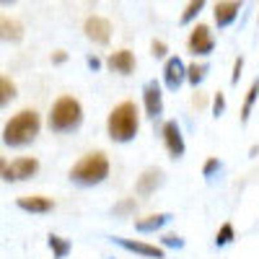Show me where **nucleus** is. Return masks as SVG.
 Instances as JSON below:
<instances>
[{"label":"nucleus","mask_w":259,"mask_h":259,"mask_svg":"<svg viewBox=\"0 0 259 259\" xmlns=\"http://www.w3.org/2000/svg\"><path fill=\"white\" fill-rule=\"evenodd\" d=\"M207 73H210V65H197V62H194V65H187V80L194 85V89H197V85L207 78Z\"/></svg>","instance_id":"21"},{"label":"nucleus","mask_w":259,"mask_h":259,"mask_svg":"<svg viewBox=\"0 0 259 259\" xmlns=\"http://www.w3.org/2000/svg\"><path fill=\"white\" fill-rule=\"evenodd\" d=\"M171 221H174V215H171V212H153V215H148V218L135 221V231H140V233H156L163 226H168Z\"/></svg>","instance_id":"16"},{"label":"nucleus","mask_w":259,"mask_h":259,"mask_svg":"<svg viewBox=\"0 0 259 259\" xmlns=\"http://www.w3.org/2000/svg\"><path fill=\"white\" fill-rule=\"evenodd\" d=\"M140 130V112L135 101H122L109 112V119H106V133L114 143H130L135 140Z\"/></svg>","instance_id":"1"},{"label":"nucleus","mask_w":259,"mask_h":259,"mask_svg":"<svg viewBox=\"0 0 259 259\" xmlns=\"http://www.w3.org/2000/svg\"><path fill=\"white\" fill-rule=\"evenodd\" d=\"M39 130H41L39 114L34 109H24V112H18L16 117H11L6 122V127H3V143L8 148H24V145L36 140Z\"/></svg>","instance_id":"2"},{"label":"nucleus","mask_w":259,"mask_h":259,"mask_svg":"<svg viewBox=\"0 0 259 259\" xmlns=\"http://www.w3.org/2000/svg\"><path fill=\"white\" fill-rule=\"evenodd\" d=\"M109 177V158L101 150L85 153L73 168H70V179L80 187H96Z\"/></svg>","instance_id":"3"},{"label":"nucleus","mask_w":259,"mask_h":259,"mask_svg":"<svg viewBox=\"0 0 259 259\" xmlns=\"http://www.w3.org/2000/svg\"><path fill=\"white\" fill-rule=\"evenodd\" d=\"M135 65H138V60L130 50H117V52L109 55V60H106V68L112 73H119V75H130L135 70Z\"/></svg>","instance_id":"14"},{"label":"nucleus","mask_w":259,"mask_h":259,"mask_svg":"<svg viewBox=\"0 0 259 259\" xmlns=\"http://www.w3.org/2000/svg\"><path fill=\"white\" fill-rule=\"evenodd\" d=\"M65 60H68V55H65V52H62V50H60V52H55V55H52V62H55V65H62V62H65Z\"/></svg>","instance_id":"31"},{"label":"nucleus","mask_w":259,"mask_h":259,"mask_svg":"<svg viewBox=\"0 0 259 259\" xmlns=\"http://www.w3.org/2000/svg\"><path fill=\"white\" fill-rule=\"evenodd\" d=\"M117 246H122L124 251H133V254H140L145 259H163L166 251L163 246H156V244H148V241H133V239H122V236H114L112 239Z\"/></svg>","instance_id":"10"},{"label":"nucleus","mask_w":259,"mask_h":259,"mask_svg":"<svg viewBox=\"0 0 259 259\" xmlns=\"http://www.w3.org/2000/svg\"><path fill=\"white\" fill-rule=\"evenodd\" d=\"M24 39V26L13 18H0V41H21Z\"/></svg>","instance_id":"17"},{"label":"nucleus","mask_w":259,"mask_h":259,"mask_svg":"<svg viewBox=\"0 0 259 259\" xmlns=\"http://www.w3.org/2000/svg\"><path fill=\"white\" fill-rule=\"evenodd\" d=\"M187 50H189L194 57H207V55H212V50H215V36H212L210 26H205V24L194 26V29L189 31V36H187Z\"/></svg>","instance_id":"5"},{"label":"nucleus","mask_w":259,"mask_h":259,"mask_svg":"<svg viewBox=\"0 0 259 259\" xmlns=\"http://www.w3.org/2000/svg\"><path fill=\"white\" fill-rule=\"evenodd\" d=\"M143 106L150 119H158L163 114V91H161L158 80H148L143 85Z\"/></svg>","instance_id":"8"},{"label":"nucleus","mask_w":259,"mask_h":259,"mask_svg":"<svg viewBox=\"0 0 259 259\" xmlns=\"http://www.w3.org/2000/svg\"><path fill=\"white\" fill-rule=\"evenodd\" d=\"M256 99H259V80H254V83L249 85L246 99H244V104H241V122H244V124H246V122H249V117H251V109H254Z\"/></svg>","instance_id":"19"},{"label":"nucleus","mask_w":259,"mask_h":259,"mask_svg":"<svg viewBox=\"0 0 259 259\" xmlns=\"http://www.w3.org/2000/svg\"><path fill=\"white\" fill-rule=\"evenodd\" d=\"M138 210V200L135 197H124V200H119L114 207H112V212L117 215V218H127V215H133Z\"/></svg>","instance_id":"23"},{"label":"nucleus","mask_w":259,"mask_h":259,"mask_svg":"<svg viewBox=\"0 0 259 259\" xmlns=\"http://www.w3.org/2000/svg\"><path fill=\"white\" fill-rule=\"evenodd\" d=\"M161 135H163V145H166V150H168V156H171V158H182L184 150H187L182 127H179L174 119H168V122H163V127H161Z\"/></svg>","instance_id":"6"},{"label":"nucleus","mask_w":259,"mask_h":259,"mask_svg":"<svg viewBox=\"0 0 259 259\" xmlns=\"http://www.w3.org/2000/svg\"><path fill=\"white\" fill-rule=\"evenodd\" d=\"M205 3H207V0H189V3L184 6V11H182V16H179V24H182V26L192 24V21H194V18H197V16L202 13Z\"/></svg>","instance_id":"20"},{"label":"nucleus","mask_w":259,"mask_h":259,"mask_svg":"<svg viewBox=\"0 0 259 259\" xmlns=\"http://www.w3.org/2000/svg\"><path fill=\"white\" fill-rule=\"evenodd\" d=\"M3 168H6V161H3V158H0V177H3Z\"/></svg>","instance_id":"34"},{"label":"nucleus","mask_w":259,"mask_h":259,"mask_svg":"<svg viewBox=\"0 0 259 259\" xmlns=\"http://www.w3.org/2000/svg\"><path fill=\"white\" fill-rule=\"evenodd\" d=\"M36 171H39L36 158H16L13 163H8L3 168V179L6 182H26V179L36 177Z\"/></svg>","instance_id":"7"},{"label":"nucleus","mask_w":259,"mask_h":259,"mask_svg":"<svg viewBox=\"0 0 259 259\" xmlns=\"http://www.w3.org/2000/svg\"><path fill=\"white\" fill-rule=\"evenodd\" d=\"M83 31H85V36H89L94 45H109V39H112V24L106 18H101V16H89L85 18Z\"/></svg>","instance_id":"9"},{"label":"nucleus","mask_w":259,"mask_h":259,"mask_svg":"<svg viewBox=\"0 0 259 259\" xmlns=\"http://www.w3.org/2000/svg\"><path fill=\"white\" fill-rule=\"evenodd\" d=\"M47 244H50L55 259H65V256L73 251V244H70L68 239H62V236H57V233H50V236H47Z\"/></svg>","instance_id":"18"},{"label":"nucleus","mask_w":259,"mask_h":259,"mask_svg":"<svg viewBox=\"0 0 259 259\" xmlns=\"http://www.w3.org/2000/svg\"><path fill=\"white\" fill-rule=\"evenodd\" d=\"M187 80V65L179 57H168L163 65V83L168 91H179L182 83Z\"/></svg>","instance_id":"12"},{"label":"nucleus","mask_w":259,"mask_h":259,"mask_svg":"<svg viewBox=\"0 0 259 259\" xmlns=\"http://www.w3.org/2000/svg\"><path fill=\"white\" fill-rule=\"evenodd\" d=\"M163 179H166L163 168H145L135 182V192L140 194V197H148V194H153L163 184Z\"/></svg>","instance_id":"13"},{"label":"nucleus","mask_w":259,"mask_h":259,"mask_svg":"<svg viewBox=\"0 0 259 259\" xmlns=\"http://www.w3.org/2000/svg\"><path fill=\"white\" fill-rule=\"evenodd\" d=\"M226 114V94H215V99H212V117H223Z\"/></svg>","instance_id":"26"},{"label":"nucleus","mask_w":259,"mask_h":259,"mask_svg":"<svg viewBox=\"0 0 259 259\" xmlns=\"http://www.w3.org/2000/svg\"><path fill=\"white\" fill-rule=\"evenodd\" d=\"M85 65H89L91 70H99V68H101V60H99L96 55H89V57H85Z\"/></svg>","instance_id":"30"},{"label":"nucleus","mask_w":259,"mask_h":259,"mask_svg":"<svg viewBox=\"0 0 259 259\" xmlns=\"http://www.w3.org/2000/svg\"><path fill=\"white\" fill-rule=\"evenodd\" d=\"M150 52H153V57H166L168 55V45H166V41H161V39H153Z\"/></svg>","instance_id":"28"},{"label":"nucleus","mask_w":259,"mask_h":259,"mask_svg":"<svg viewBox=\"0 0 259 259\" xmlns=\"http://www.w3.org/2000/svg\"><path fill=\"white\" fill-rule=\"evenodd\" d=\"M13 99H16V83L6 75H0V109L8 106Z\"/></svg>","instance_id":"22"},{"label":"nucleus","mask_w":259,"mask_h":259,"mask_svg":"<svg viewBox=\"0 0 259 259\" xmlns=\"http://www.w3.org/2000/svg\"><path fill=\"white\" fill-rule=\"evenodd\" d=\"M215 171H221V161H218V158H207V161H205V166H202V177H207V179H210V177L215 174Z\"/></svg>","instance_id":"27"},{"label":"nucleus","mask_w":259,"mask_h":259,"mask_svg":"<svg viewBox=\"0 0 259 259\" xmlns=\"http://www.w3.org/2000/svg\"><path fill=\"white\" fill-rule=\"evenodd\" d=\"M24 212H34V215H45V212H52L55 202L50 197H41V194H31V197H18L16 202Z\"/></svg>","instance_id":"15"},{"label":"nucleus","mask_w":259,"mask_h":259,"mask_svg":"<svg viewBox=\"0 0 259 259\" xmlns=\"http://www.w3.org/2000/svg\"><path fill=\"white\" fill-rule=\"evenodd\" d=\"M233 239H236L233 226H231V223H223V226L218 228V233H215V246H228Z\"/></svg>","instance_id":"24"},{"label":"nucleus","mask_w":259,"mask_h":259,"mask_svg":"<svg viewBox=\"0 0 259 259\" xmlns=\"http://www.w3.org/2000/svg\"><path fill=\"white\" fill-rule=\"evenodd\" d=\"M83 122V106L73 96H62L55 101L50 112V130L52 133H73Z\"/></svg>","instance_id":"4"},{"label":"nucleus","mask_w":259,"mask_h":259,"mask_svg":"<svg viewBox=\"0 0 259 259\" xmlns=\"http://www.w3.org/2000/svg\"><path fill=\"white\" fill-rule=\"evenodd\" d=\"M241 8H244V0H221V3H215V11H212L215 26H218V29L231 26L233 21L239 18Z\"/></svg>","instance_id":"11"},{"label":"nucleus","mask_w":259,"mask_h":259,"mask_svg":"<svg viewBox=\"0 0 259 259\" xmlns=\"http://www.w3.org/2000/svg\"><path fill=\"white\" fill-rule=\"evenodd\" d=\"M192 104H194V106H205V96H202V94H197V96L192 99Z\"/></svg>","instance_id":"32"},{"label":"nucleus","mask_w":259,"mask_h":259,"mask_svg":"<svg viewBox=\"0 0 259 259\" xmlns=\"http://www.w3.org/2000/svg\"><path fill=\"white\" fill-rule=\"evenodd\" d=\"M241 73H244V57H236V62H233V73H231V83H233V85L241 80Z\"/></svg>","instance_id":"29"},{"label":"nucleus","mask_w":259,"mask_h":259,"mask_svg":"<svg viewBox=\"0 0 259 259\" xmlns=\"http://www.w3.org/2000/svg\"><path fill=\"white\" fill-rule=\"evenodd\" d=\"M16 0H0V6H13Z\"/></svg>","instance_id":"33"},{"label":"nucleus","mask_w":259,"mask_h":259,"mask_svg":"<svg viewBox=\"0 0 259 259\" xmlns=\"http://www.w3.org/2000/svg\"><path fill=\"white\" fill-rule=\"evenodd\" d=\"M161 246H168V249H184V239L179 233H166L161 239Z\"/></svg>","instance_id":"25"}]
</instances>
